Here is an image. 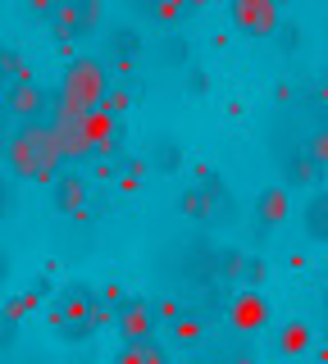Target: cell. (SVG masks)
Wrapping results in <instances>:
<instances>
[{
  "instance_id": "1f68e13d",
  "label": "cell",
  "mask_w": 328,
  "mask_h": 364,
  "mask_svg": "<svg viewBox=\"0 0 328 364\" xmlns=\"http://www.w3.org/2000/svg\"><path fill=\"white\" fill-rule=\"evenodd\" d=\"M9 269H14V259H9V246L0 242V287L9 282Z\"/></svg>"
},
{
  "instance_id": "f35d334b",
  "label": "cell",
  "mask_w": 328,
  "mask_h": 364,
  "mask_svg": "<svg viewBox=\"0 0 328 364\" xmlns=\"http://www.w3.org/2000/svg\"><path fill=\"white\" fill-rule=\"evenodd\" d=\"M0 123H5V105H0Z\"/></svg>"
},
{
  "instance_id": "74e56055",
  "label": "cell",
  "mask_w": 328,
  "mask_h": 364,
  "mask_svg": "<svg viewBox=\"0 0 328 364\" xmlns=\"http://www.w3.org/2000/svg\"><path fill=\"white\" fill-rule=\"evenodd\" d=\"M314 364H328V360H324V355H314Z\"/></svg>"
},
{
  "instance_id": "8fae6325",
  "label": "cell",
  "mask_w": 328,
  "mask_h": 364,
  "mask_svg": "<svg viewBox=\"0 0 328 364\" xmlns=\"http://www.w3.org/2000/svg\"><path fill=\"white\" fill-rule=\"evenodd\" d=\"M305 237H310L314 246H324V237H328V196L324 191H314V196L305 200Z\"/></svg>"
},
{
  "instance_id": "ffe728a7",
  "label": "cell",
  "mask_w": 328,
  "mask_h": 364,
  "mask_svg": "<svg viewBox=\"0 0 328 364\" xmlns=\"http://www.w3.org/2000/svg\"><path fill=\"white\" fill-rule=\"evenodd\" d=\"M274 41H278V50L282 55H292L301 46V23H292V18H278V28H274Z\"/></svg>"
},
{
  "instance_id": "9a60e30c",
  "label": "cell",
  "mask_w": 328,
  "mask_h": 364,
  "mask_svg": "<svg viewBox=\"0 0 328 364\" xmlns=\"http://www.w3.org/2000/svg\"><path fill=\"white\" fill-rule=\"evenodd\" d=\"M278 350H282V355H301V350H310V323H301V318L287 323L278 333Z\"/></svg>"
},
{
  "instance_id": "ac0fdd59",
  "label": "cell",
  "mask_w": 328,
  "mask_h": 364,
  "mask_svg": "<svg viewBox=\"0 0 328 364\" xmlns=\"http://www.w3.org/2000/svg\"><path fill=\"white\" fill-rule=\"evenodd\" d=\"M169 333H174V341H183V346H196V341L206 337V323L191 318V314H178L174 323H169Z\"/></svg>"
},
{
  "instance_id": "f1b7e54d",
  "label": "cell",
  "mask_w": 328,
  "mask_h": 364,
  "mask_svg": "<svg viewBox=\"0 0 328 364\" xmlns=\"http://www.w3.org/2000/svg\"><path fill=\"white\" fill-rule=\"evenodd\" d=\"M142 364H169V355H164V346H160V341H142Z\"/></svg>"
},
{
  "instance_id": "4fadbf2b",
  "label": "cell",
  "mask_w": 328,
  "mask_h": 364,
  "mask_svg": "<svg viewBox=\"0 0 328 364\" xmlns=\"http://www.w3.org/2000/svg\"><path fill=\"white\" fill-rule=\"evenodd\" d=\"M214 273H219L223 282H242V273H246V255H242V250H233V246L214 250Z\"/></svg>"
},
{
  "instance_id": "5bb4252c",
  "label": "cell",
  "mask_w": 328,
  "mask_h": 364,
  "mask_svg": "<svg viewBox=\"0 0 328 364\" xmlns=\"http://www.w3.org/2000/svg\"><path fill=\"white\" fill-rule=\"evenodd\" d=\"M55 341H64V346H78V341H92L96 328L87 323V318H60V323H51Z\"/></svg>"
},
{
  "instance_id": "8992f818",
  "label": "cell",
  "mask_w": 328,
  "mask_h": 364,
  "mask_svg": "<svg viewBox=\"0 0 328 364\" xmlns=\"http://www.w3.org/2000/svg\"><path fill=\"white\" fill-rule=\"evenodd\" d=\"M115 323H119V337H123V346H137V341H151V337H155V328H160L146 301H123V305H119V314H115Z\"/></svg>"
},
{
  "instance_id": "277c9868",
  "label": "cell",
  "mask_w": 328,
  "mask_h": 364,
  "mask_svg": "<svg viewBox=\"0 0 328 364\" xmlns=\"http://www.w3.org/2000/svg\"><path fill=\"white\" fill-rule=\"evenodd\" d=\"M228 18L242 37L260 41V37H274L282 9H278V0H228Z\"/></svg>"
},
{
  "instance_id": "3957f363",
  "label": "cell",
  "mask_w": 328,
  "mask_h": 364,
  "mask_svg": "<svg viewBox=\"0 0 328 364\" xmlns=\"http://www.w3.org/2000/svg\"><path fill=\"white\" fill-rule=\"evenodd\" d=\"M105 18V0H55V14L46 18L55 41H83Z\"/></svg>"
},
{
  "instance_id": "83f0119b",
  "label": "cell",
  "mask_w": 328,
  "mask_h": 364,
  "mask_svg": "<svg viewBox=\"0 0 328 364\" xmlns=\"http://www.w3.org/2000/svg\"><path fill=\"white\" fill-rule=\"evenodd\" d=\"M151 314H155V323H164V328H169L183 310H178V301H160V305H151Z\"/></svg>"
},
{
  "instance_id": "7a4b0ae2",
  "label": "cell",
  "mask_w": 328,
  "mask_h": 364,
  "mask_svg": "<svg viewBox=\"0 0 328 364\" xmlns=\"http://www.w3.org/2000/svg\"><path fill=\"white\" fill-rule=\"evenodd\" d=\"M105 91H110V64L96 60V55H78V60L64 68L60 91H55L51 100L64 105V109L87 114V109H96L100 100H105Z\"/></svg>"
},
{
  "instance_id": "d6a6232c",
  "label": "cell",
  "mask_w": 328,
  "mask_h": 364,
  "mask_svg": "<svg viewBox=\"0 0 328 364\" xmlns=\"http://www.w3.org/2000/svg\"><path fill=\"white\" fill-rule=\"evenodd\" d=\"M115 364H142V341H137V346H123Z\"/></svg>"
},
{
  "instance_id": "cb8c5ba5",
  "label": "cell",
  "mask_w": 328,
  "mask_h": 364,
  "mask_svg": "<svg viewBox=\"0 0 328 364\" xmlns=\"http://www.w3.org/2000/svg\"><path fill=\"white\" fill-rule=\"evenodd\" d=\"M305 159H310V164L324 173V164H328V136H324V128L310 136V146H305Z\"/></svg>"
},
{
  "instance_id": "836d02e7",
  "label": "cell",
  "mask_w": 328,
  "mask_h": 364,
  "mask_svg": "<svg viewBox=\"0 0 328 364\" xmlns=\"http://www.w3.org/2000/svg\"><path fill=\"white\" fill-rule=\"evenodd\" d=\"M5 210H9V196H5V187H0V219H5Z\"/></svg>"
},
{
  "instance_id": "e575fe53",
  "label": "cell",
  "mask_w": 328,
  "mask_h": 364,
  "mask_svg": "<svg viewBox=\"0 0 328 364\" xmlns=\"http://www.w3.org/2000/svg\"><path fill=\"white\" fill-rule=\"evenodd\" d=\"M5 146H9V132L0 128V159H5Z\"/></svg>"
},
{
  "instance_id": "4316f807",
  "label": "cell",
  "mask_w": 328,
  "mask_h": 364,
  "mask_svg": "<svg viewBox=\"0 0 328 364\" xmlns=\"http://www.w3.org/2000/svg\"><path fill=\"white\" fill-rule=\"evenodd\" d=\"M128 105H132V96H128V91H115V87L105 91V100H100V109H110V114H115V119H119V114L128 109Z\"/></svg>"
},
{
  "instance_id": "9c48e42d",
  "label": "cell",
  "mask_w": 328,
  "mask_h": 364,
  "mask_svg": "<svg viewBox=\"0 0 328 364\" xmlns=\"http://www.w3.org/2000/svg\"><path fill=\"white\" fill-rule=\"evenodd\" d=\"M146 168H155V173H178V168H183V141H178V132H155L151 136Z\"/></svg>"
},
{
  "instance_id": "d590c367",
  "label": "cell",
  "mask_w": 328,
  "mask_h": 364,
  "mask_svg": "<svg viewBox=\"0 0 328 364\" xmlns=\"http://www.w3.org/2000/svg\"><path fill=\"white\" fill-rule=\"evenodd\" d=\"M233 364H255V355H246V350H242V355H237Z\"/></svg>"
},
{
  "instance_id": "e0dca14e",
  "label": "cell",
  "mask_w": 328,
  "mask_h": 364,
  "mask_svg": "<svg viewBox=\"0 0 328 364\" xmlns=\"http://www.w3.org/2000/svg\"><path fill=\"white\" fill-rule=\"evenodd\" d=\"M0 77H5V82H32V64L23 55H14V50L0 46Z\"/></svg>"
},
{
  "instance_id": "7c38bea8",
  "label": "cell",
  "mask_w": 328,
  "mask_h": 364,
  "mask_svg": "<svg viewBox=\"0 0 328 364\" xmlns=\"http://www.w3.org/2000/svg\"><path fill=\"white\" fill-rule=\"evenodd\" d=\"M110 55H115V68H128L142 55V32L137 28H115V37H110Z\"/></svg>"
},
{
  "instance_id": "ba28073f",
  "label": "cell",
  "mask_w": 328,
  "mask_h": 364,
  "mask_svg": "<svg viewBox=\"0 0 328 364\" xmlns=\"http://www.w3.org/2000/svg\"><path fill=\"white\" fill-rule=\"evenodd\" d=\"M55 214H64V219H73V214H83L87 205V178L83 173H55Z\"/></svg>"
},
{
  "instance_id": "44dd1931",
  "label": "cell",
  "mask_w": 328,
  "mask_h": 364,
  "mask_svg": "<svg viewBox=\"0 0 328 364\" xmlns=\"http://www.w3.org/2000/svg\"><path fill=\"white\" fill-rule=\"evenodd\" d=\"M37 301H41V291H28V296H14L9 305H0V310H5L9 318H18V323H23V318L37 310Z\"/></svg>"
},
{
  "instance_id": "f546056e",
  "label": "cell",
  "mask_w": 328,
  "mask_h": 364,
  "mask_svg": "<svg viewBox=\"0 0 328 364\" xmlns=\"http://www.w3.org/2000/svg\"><path fill=\"white\" fill-rule=\"evenodd\" d=\"M23 9L32 18H51L55 14V0H23Z\"/></svg>"
},
{
  "instance_id": "484cf974",
  "label": "cell",
  "mask_w": 328,
  "mask_h": 364,
  "mask_svg": "<svg viewBox=\"0 0 328 364\" xmlns=\"http://www.w3.org/2000/svg\"><path fill=\"white\" fill-rule=\"evenodd\" d=\"M287 178H292V182H305V187H310V182H319L324 173H319V168H314V164H310V159H305V155H301V159H297V164H292V168H287Z\"/></svg>"
},
{
  "instance_id": "d4e9b609",
  "label": "cell",
  "mask_w": 328,
  "mask_h": 364,
  "mask_svg": "<svg viewBox=\"0 0 328 364\" xmlns=\"http://www.w3.org/2000/svg\"><path fill=\"white\" fill-rule=\"evenodd\" d=\"M183 87H187V96H210V73L206 68H187Z\"/></svg>"
},
{
  "instance_id": "603a6c76",
  "label": "cell",
  "mask_w": 328,
  "mask_h": 364,
  "mask_svg": "<svg viewBox=\"0 0 328 364\" xmlns=\"http://www.w3.org/2000/svg\"><path fill=\"white\" fill-rule=\"evenodd\" d=\"M14 346H18V318H9L0 310V355H9Z\"/></svg>"
},
{
  "instance_id": "7402d4cb",
  "label": "cell",
  "mask_w": 328,
  "mask_h": 364,
  "mask_svg": "<svg viewBox=\"0 0 328 364\" xmlns=\"http://www.w3.org/2000/svg\"><path fill=\"white\" fill-rule=\"evenodd\" d=\"M146 173H151V168H146V159H123V182H119V187L123 191H137Z\"/></svg>"
},
{
  "instance_id": "52a82bcc",
  "label": "cell",
  "mask_w": 328,
  "mask_h": 364,
  "mask_svg": "<svg viewBox=\"0 0 328 364\" xmlns=\"http://www.w3.org/2000/svg\"><path fill=\"white\" fill-rule=\"evenodd\" d=\"M228 323L237 328V333H260V328L269 323V301H265V291H237L233 296V305H228Z\"/></svg>"
},
{
  "instance_id": "2e32d148",
  "label": "cell",
  "mask_w": 328,
  "mask_h": 364,
  "mask_svg": "<svg viewBox=\"0 0 328 364\" xmlns=\"http://www.w3.org/2000/svg\"><path fill=\"white\" fill-rule=\"evenodd\" d=\"M191 14V0H155L151 5V18L160 23V28H178Z\"/></svg>"
},
{
  "instance_id": "5b68a950",
  "label": "cell",
  "mask_w": 328,
  "mask_h": 364,
  "mask_svg": "<svg viewBox=\"0 0 328 364\" xmlns=\"http://www.w3.org/2000/svg\"><path fill=\"white\" fill-rule=\"evenodd\" d=\"M0 105H5V119L32 123L51 109V91H41L37 82H9V91L0 96Z\"/></svg>"
},
{
  "instance_id": "4dcf8cb0",
  "label": "cell",
  "mask_w": 328,
  "mask_h": 364,
  "mask_svg": "<svg viewBox=\"0 0 328 364\" xmlns=\"http://www.w3.org/2000/svg\"><path fill=\"white\" fill-rule=\"evenodd\" d=\"M246 282H251V287H260V282H265V259H246V273H242Z\"/></svg>"
},
{
  "instance_id": "8d00e7d4",
  "label": "cell",
  "mask_w": 328,
  "mask_h": 364,
  "mask_svg": "<svg viewBox=\"0 0 328 364\" xmlns=\"http://www.w3.org/2000/svg\"><path fill=\"white\" fill-rule=\"evenodd\" d=\"M132 5H137V9H146V14H151V5H155V0H132Z\"/></svg>"
},
{
  "instance_id": "6da1fadb",
  "label": "cell",
  "mask_w": 328,
  "mask_h": 364,
  "mask_svg": "<svg viewBox=\"0 0 328 364\" xmlns=\"http://www.w3.org/2000/svg\"><path fill=\"white\" fill-rule=\"evenodd\" d=\"M5 164H9V173H14L18 182H51L55 173H60V164H64L51 123L46 119L18 123V132H9Z\"/></svg>"
},
{
  "instance_id": "30bf717a",
  "label": "cell",
  "mask_w": 328,
  "mask_h": 364,
  "mask_svg": "<svg viewBox=\"0 0 328 364\" xmlns=\"http://www.w3.org/2000/svg\"><path fill=\"white\" fill-rule=\"evenodd\" d=\"M292 214V196H287V187H265L255 196V219H260V228H278L282 219Z\"/></svg>"
},
{
  "instance_id": "d6986e66",
  "label": "cell",
  "mask_w": 328,
  "mask_h": 364,
  "mask_svg": "<svg viewBox=\"0 0 328 364\" xmlns=\"http://www.w3.org/2000/svg\"><path fill=\"white\" fill-rule=\"evenodd\" d=\"M187 37H178V32H169V37L160 41V60L169 64V68H187Z\"/></svg>"
}]
</instances>
